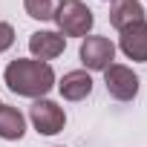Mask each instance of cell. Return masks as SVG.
<instances>
[{
  "label": "cell",
  "instance_id": "3957f363",
  "mask_svg": "<svg viewBox=\"0 0 147 147\" xmlns=\"http://www.w3.org/2000/svg\"><path fill=\"white\" fill-rule=\"evenodd\" d=\"M104 84H107V92L115 98V101H133L138 95V75L124 66V63H110L104 69Z\"/></svg>",
  "mask_w": 147,
  "mask_h": 147
},
{
  "label": "cell",
  "instance_id": "52a82bcc",
  "mask_svg": "<svg viewBox=\"0 0 147 147\" xmlns=\"http://www.w3.org/2000/svg\"><path fill=\"white\" fill-rule=\"evenodd\" d=\"M66 49V38L61 32H35L29 38V52L35 55V61H52Z\"/></svg>",
  "mask_w": 147,
  "mask_h": 147
},
{
  "label": "cell",
  "instance_id": "ba28073f",
  "mask_svg": "<svg viewBox=\"0 0 147 147\" xmlns=\"http://www.w3.org/2000/svg\"><path fill=\"white\" fill-rule=\"evenodd\" d=\"M58 90H61V95L66 101H84L92 92V78H90L87 69H72V72H66L61 78Z\"/></svg>",
  "mask_w": 147,
  "mask_h": 147
},
{
  "label": "cell",
  "instance_id": "8fae6325",
  "mask_svg": "<svg viewBox=\"0 0 147 147\" xmlns=\"http://www.w3.org/2000/svg\"><path fill=\"white\" fill-rule=\"evenodd\" d=\"M23 6H26V15L35 20H55L61 0H23Z\"/></svg>",
  "mask_w": 147,
  "mask_h": 147
},
{
  "label": "cell",
  "instance_id": "6da1fadb",
  "mask_svg": "<svg viewBox=\"0 0 147 147\" xmlns=\"http://www.w3.org/2000/svg\"><path fill=\"white\" fill-rule=\"evenodd\" d=\"M6 87L23 98H43L52 87H55V69L46 61H35V58H18L6 66L3 72Z\"/></svg>",
  "mask_w": 147,
  "mask_h": 147
},
{
  "label": "cell",
  "instance_id": "8992f818",
  "mask_svg": "<svg viewBox=\"0 0 147 147\" xmlns=\"http://www.w3.org/2000/svg\"><path fill=\"white\" fill-rule=\"evenodd\" d=\"M118 46H121V52H124L130 61L144 63V61H147V20L121 29V40H118Z\"/></svg>",
  "mask_w": 147,
  "mask_h": 147
},
{
  "label": "cell",
  "instance_id": "277c9868",
  "mask_svg": "<svg viewBox=\"0 0 147 147\" xmlns=\"http://www.w3.org/2000/svg\"><path fill=\"white\" fill-rule=\"evenodd\" d=\"M78 55H81V63H84L87 69L104 72V69L113 63V58H115V43H113L110 38H104V35H90V38H84Z\"/></svg>",
  "mask_w": 147,
  "mask_h": 147
},
{
  "label": "cell",
  "instance_id": "7a4b0ae2",
  "mask_svg": "<svg viewBox=\"0 0 147 147\" xmlns=\"http://www.w3.org/2000/svg\"><path fill=\"white\" fill-rule=\"evenodd\" d=\"M55 23H58L61 35H66V38H84L92 29L95 18L81 0H61V6L55 12Z\"/></svg>",
  "mask_w": 147,
  "mask_h": 147
},
{
  "label": "cell",
  "instance_id": "7c38bea8",
  "mask_svg": "<svg viewBox=\"0 0 147 147\" xmlns=\"http://www.w3.org/2000/svg\"><path fill=\"white\" fill-rule=\"evenodd\" d=\"M12 43H15V29H12L9 23L0 20V52H6Z\"/></svg>",
  "mask_w": 147,
  "mask_h": 147
},
{
  "label": "cell",
  "instance_id": "9c48e42d",
  "mask_svg": "<svg viewBox=\"0 0 147 147\" xmlns=\"http://www.w3.org/2000/svg\"><path fill=\"white\" fill-rule=\"evenodd\" d=\"M144 20V9L138 0H113V6H110V23L121 32L133 23H141Z\"/></svg>",
  "mask_w": 147,
  "mask_h": 147
},
{
  "label": "cell",
  "instance_id": "5b68a950",
  "mask_svg": "<svg viewBox=\"0 0 147 147\" xmlns=\"http://www.w3.org/2000/svg\"><path fill=\"white\" fill-rule=\"evenodd\" d=\"M29 118H32V124H35V130H38L40 136H55V133H61L63 124H66L63 110H61L55 101H49V98H38V101L29 107Z\"/></svg>",
  "mask_w": 147,
  "mask_h": 147
},
{
  "label": "cell",
  "instance_id": "30bf717a",
  "mask_svg": "<svg viewBox=\"0 0 147 147\" xmlns=\"http://www.w3.org/2000/svg\"><path fill=\"white\" fill-rule=\"evenodd\" d=\"M26 133V118L18 107H9V104H0V138L6 141H18L23 138Z\"/></svg>",
  "mask_w": 147,
  "mask_h": 147
}]
</instances>
